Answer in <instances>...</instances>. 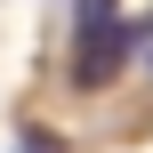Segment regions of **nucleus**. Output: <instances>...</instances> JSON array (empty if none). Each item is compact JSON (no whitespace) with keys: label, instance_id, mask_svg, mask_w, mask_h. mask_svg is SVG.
<instances>
[{"label":"nucleus","instance_id":"1","mask_svg":"<svg viewBox=\"0 0 153 153\" xmlns=\"http://www.w3.org/2000/svg\"><path fill=\"white\" fill-rule=\"evenodd\" d=\"M121 65H129L121 0H81V16H73V89H105Z\"/></svg>","mask_w":153,"mask_h":153},{"label":"nucleus","instance_id":"2","mask_svg":"<svg viewBox=\"0 0 153 153\" xmlns=\"http://www.w3.org/2000/svg\"><path fill=\"white\" fill-rule=\"evenodd\" d=\"M16 153H56V137H48V129H24V137H16Z\"/></svg>","mask_w":153,"mask_h":153}]
</instances>
